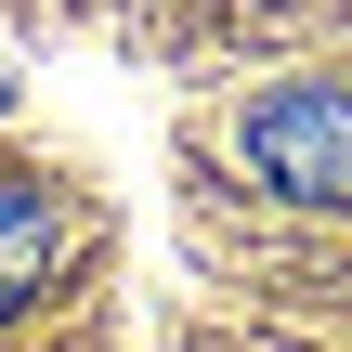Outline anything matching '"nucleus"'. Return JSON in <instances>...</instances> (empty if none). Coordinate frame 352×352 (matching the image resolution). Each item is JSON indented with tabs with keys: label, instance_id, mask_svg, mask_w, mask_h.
<instances>
[{
	"label": "nucleus",
	"instance_id": "obj_2",
	"mask_svg": "<svg viewBox=\"0 0 352 352\" xmlns=\"http://www.w3.org/2000/svg\"><path fill=\"white\" fill-rule=\"evenodd\" d=\"M52 248H65V209H52V183H39V170H0V327L39 300Z\"/></svg>",
	"mask_w": 352,
	"mask_h": 352
},
{
	"label": "nucleus",
	"instance_id": "obj_1",
	"mask_svg": "<svg viewBox=\"0 0 352 352\" xmlns=\"http://www.w3.org/2000/svg\"><path fill=\"white\" fill-rule=\"evenodd\" d=\"M235 144H248V170H261L274 196H300V209H340V196H352V91H340V78L261 91Z\"/></svg>",
	"mask_w": 352,
	"mask_h": 352
}]
</instances>
